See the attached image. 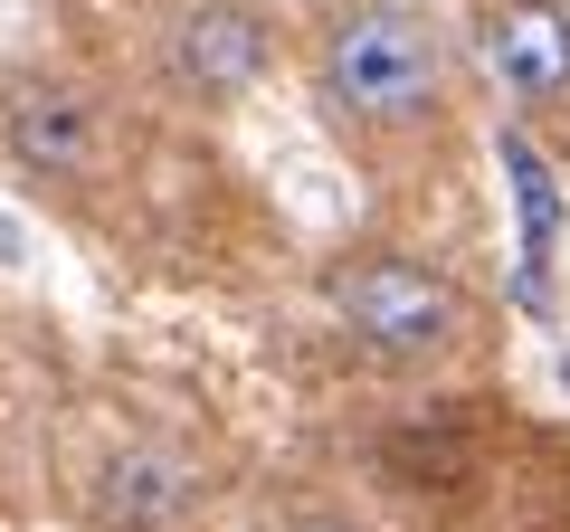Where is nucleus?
I'll list each match as a JSON object with an SVG mask.
<instances>
[{
	"label": "nucleus",
	"instance_id": "1",
	"mask_svg": "<svg viewBox=\"0 0 570 532\" xmlns=\"http://www.w3.org/2000/svg\"><path fill=\"white\" fill-rule=\"evenodd\" d=\"M305 96L333 124V144L371 171L438 152L456 124L448 39L419 0H324L305 20Z\"/></svg>",
	"mask_w": 570,
	"mask_h": 532
},
{
	"label": "nucleus",
	"instance_id": "2",
	"mask_svg": "<svg viewBox=\"0 0 570 532\" xmlns=\"http://www.w3.org/2000/svg\"><path fill=\"white\" fill-rule=\"evenodd\" d=\"M324 314L371 352L381 371H448L475 343V295L448 266L400 247H343L324 257Z\"/></svg>",
	"mask_w": 570,
	"mask_h": 532
},
{
	"label": "nucleus",
	"instance_id": "3",
	"mask_svg": "<svg viewBox=\"0 0 570 532\" xmlns=\"http://www.w3.org/2000/svg\"><path fill=\"white\" fill-rule=\"evenodd\" d=\"M0 152L29 190L48 200H86V190L115 171V115L105 96L58 58H20L0 67Z\"/></svg>",
	"mask_w": 570,
	"mask_h": 532
},
{
	"label": "nucleus",
	"instance_id": "4",
	"mask_svg": "<svg viewBox=\"0 0 570 532\" xmlns=\"http://www.w3.org/2000/svg\"><path fill=\"white\" fill-rule=\"evenodd\" d=\"M163 86L181 105H247L266 77H276V10L266 0H171L163 10Z\"/></svg>",
	"mask_w": 570,
	"mask_h": 532
},
{
	"label": "nucleus",
	"instance_id": "5",
	"mask_svg": "<svg viewBox=\"0 0 570 532\" xmlns=\"http://www.w3.org/2000/svg\"><path fill=\"white\" fill-rule=\"evenodd\" d=\"M209 504V466L171 437H124L86 485V523L96 532H190Z\"/></svg>",
	"mask_w": 570,
	"mask_h": 532
},
{
	"label": "nucleus",
	"instance_id": "6",
	"mask_svg": "<svg viewBox=\"0 0 570 532\" xmlns=\"http://www.w3.org/2000/svg\"><path fill=\"white\" fill-rule=\"evenodd\" d=\"M485 77L523 115H570V0H494L485 10Z\"/></svg>",
	"mask_w": 570,
	"mask_h": 532
},
{
	"label": "nucleus",
	"instance_id": "7",
	"mask_svg": "<svg viewBox=\"0 0 570 532\" xmlns=\"http://www.w3.org/2000/svg\"><path fill=\"white\" fill-rule=\"evenodd\" d=\"M285 532H371V523H362L352 504H324V494H305V504L285 513Z\"/></svg>",
	"mask_w": 570,
	"mask_h": 532
}]
</instances>
